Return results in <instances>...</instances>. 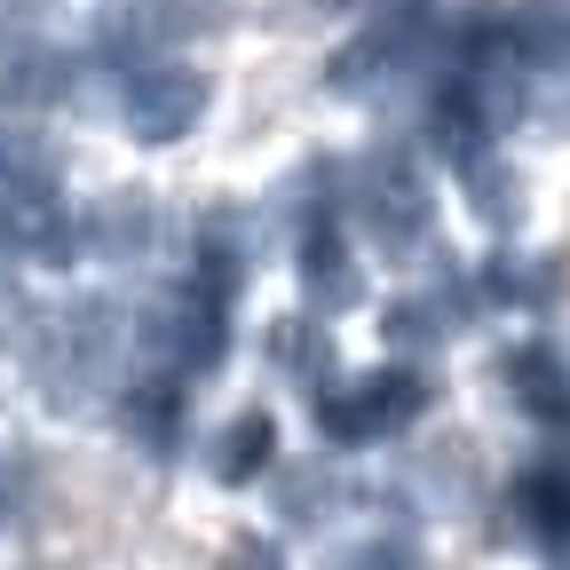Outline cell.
<instances>
[{"mask_svg":"<svg viewBox=\"0 0 570 570\" xmlns=\"http://www.w3.org/2000/svg\"><path fill=\"white\" fill-rule=\"evenodd\" d=\"M302 285H309V302H325V309L356 302V269L341 262L333 230H309V238H302Z\"/></svg>","mask_w":570,"mask_h":570,"instance_id":"11","label":"cell"},{"mask_svg":"<svg viewBox=\"0 0 570 570\" xmlns=\"http://www.w3.org/2000/svg\"><path fill=\"white\" fill-rule=\"evenodd\" d=\"M277 365H294V373H325V365H333V341H325L309 317H285V325H277Z\"/></svg>","mask_w":570,"mask_h":570,"instance_id":"16","label":"cell"},{"mask_svg":"<svg viewBox=\"0 0 570 570\" xmlns=\"http://www.w3.org/2000/svg\"><path fill=\"white\" fill-rule=\"evenodd\" d=\"M444 317H452V309H444V302H396V309H389V317H381V333H389V341H396V348H412V356H420V348H436V341H444V333H452V325H444Z\"/></svg>","mask_w":570,"mask_h":570,"instance_id":"14","label":"cell"},{"mask_svg":"<svg viewBox=\"0 0 570 570\" xmlns=\"http://www.w3.org/2000/svg\"><path fill=\"white\" fill-rule=\"evenodd\" d=\"M80 246L104 254V262H142V254L159 246V206H151V190H104L96 214L80 223Z\"/></svg>","mask_w":570,"mask_h":570,"instance_id":"2","label":"cell"},{"mask_svg":"<svg viewBox=\"0 0 570 570\" xmlns=\"http://www.w3.org/2000/svg\"><path fill=\"white\" fill-rule=\"evenodd\" d=\"M119 111H127V127H135L142 142H175V135H190V127H198V111H206V80H198L190 63L135 56Z\"/></svg>","mask_w":570,"mask_h":570,"instance_id":"1","label":"cell"},{"mask_svg":"<svg viewBox=\"0 0 570 570\" xmlns=\"http://www.w3.org/2000/svg\"><path fill=\"white\" fill-rule=\"evenodd\" d=\"M127 436H135V452L167 460V452H175V436H183V396H175L167 381L135 389V404H127Z\"/></svg>","mask_w":570,"mask_h":570,"instance_id":"7","label":"cell"},{"mask_svg":"<svg viewBox=\"0 0 570 570\" xmlns=\"http://www.w3.org/2000/svg\"><path fill=\"white\" fill-rule=\"evenodd\" d=\"M412 483H420L428 499H468V491H475V444H468V436H436V444L420 452Z\"/></svg>","mask_w":570,"mask_h":570,"instance_id":"9","label":"cell"},{"mask_svg":"<svg viewBox=\"0 0 570 570\" xmlns=\"http://www.w3.org/2000/svg\"><path fill=\"white\" fill-rule=\"evenodd\" d=\"M508 389H515L523 412L570 420V365H562L554 348H515V356H508Z\"/></svg>","mask_w":570,"mask_h":570,"instance_id":"4","label":"cell"},{"mask_svg":"<svg viewBox=\"0 0 570 570\" xmlns=\"http://www.w3.org/2000/svg\"><path fill=\"white\" fill-rule=\"evenodd\" d=\"M547 285H554V277H539V269L515 262V254H499V262L483 269V294H491V302H547Z\"/></svg>","mask_w":570,"mask_h":570,"instance_id":"17","label":"cell"},{"mask_svg":"<svg viewBox=\"0 0 570 570\" xmlns=\"http://www.w3.org/2000/svg\"><path fill=\"white\" fill-rule=\"evenodd\" d=\"M523 515H531V531L570 539V468H547V475L523 483Z\"/></svg>","mask_w":570,"mask_h":570,"instance_id":"13","label":"cell"},{"mask_svg":"<svg viewBox=\"0 0 570 570\" xmlns=\"http://www.w3.org/2000/svg\"><path fill=\"white\" fill-rule=\"evenodd\" d=\"M309 412H317V436H333V444H365V436H373V428H365V404H356V389H333V396H317Z\"/></svg>","mask_w":570,"mask_h":570,"instance_id":"18","label":"cell"},{"mask_svg":"<svg viewBox=\"0 0 570 570\" xmlns=\"http://www.w3.org/2000/svg\"><path fill=\"white\" fill-rule=\"evenodd\" d=\"M341 499V483L325 475V460H309V468H285L277 475V515L285 523H325V508Z\"/></svg>","mask_w":570,"mask_h":570,"instance_id":"12","label":"cell"},{"mask_svg":"<svg viewBox=\"0 0 570 570\" xmlns=\"http://www.w3.org/2000/svg\"><path fill=\"white\" fill-rule=\"evenodd\" d=\"M0 190H56V151L32 127H0Z\"/></svg>","mask_w":570,"mask_h":570,"instance_id":"8","label":"cell"},{"mask_svg":"<svg viewBox=\"0 0 570 570\" xmlns=\"http://www.w3.org/2000/svg\"><path fill=\"white\" fill-rule=\"evenodd\" d=\"M356 404H365V428L381 436V428H404V420H420V404H428V381H420V373H404V365H381L373 381H356Z\"/></svg>","mask_w":570,"mask_h":570,"instance_id":"6","label":"cell"},{"mask_svg":"<svg viewBox=\"0 0 570 570\" xmlns=\"http://www.w3.org/2000/svg\"><path fill=\"white\" fill-rule=\"evenodd\" d=\"M365 230H373L389 254H420V246H428V198H420L396 167H389V175L373 167V183H365Z\"/></svg>","mask_w":570,"mask_h":570,"instance_id":"3","label":"cell"},{"mask_svg":"<svg viewBox=\"0 0 570 570\" xmlns=\"http://www.w3.org/2000/svg\"><path fill=\"white\" fill-rule=\"evenodd\" d=\"M0 269H9V230H0Z\"/></svg>","mask_w":570,"mask_h":570,"instance_id":"21","label":"cell"},{"mask_svg":"<svg viewBox=\"0 0 570 570\" xmlns=\"http://www.w3.org/2000/svg\"><path fill=\"white\" fill-rule=\"evenodd\" d=\"M348 570H420V562H412L404 547H389V539H381V547H365V554H348Z\"/></svg>","mask_w":570,"mask_h":570,"instance_id":"19","label":"cell"},{"mask_svg":"<svg viewBox=\"0 0 570 570\" xmlns=\"http://www.w3.org/2000/svg\"><path fill=\"white\" fill-rule=\"evenodd\" d=\"M230 570H277V547H262V539H246V547L230 554Z\"/></svg>","mask_w":570,"mask_h":570,"instance_id":"20","label":"cell"},{"mask_svg":"<svg viewBox=\"0 0 570 570\" xmlns=\"http://www.w3.org/2000/svg\"><path fill=\"white\" fill-rule=\"evenodd\" d=\"M428 142H436L444 159H460V167H468V159H483V111H475V96H468V88H452L436 111H428Z\"/></svg>","mask_w":570,"mask_h":570,"instance_id":"10","label":"cell"},{"mask_svg":"<svg viewBox=\"0 0 570 570\" xmlns=\"http://www.w3.org/2000/svg\"><path fill=\"white\" fill-rule=\"evenodd\" d=\"M468 183H475V214H483V223H515V214H523V183L508 167L468 159Z\"/></svg>","mask_w":570,"mask_h":570,"instance_id":"15","label":"cell"},{"mask_svg":"<svg viewBox=\"0 0 570 570\" xmlns=\"http://www.w3.org/2000/svg\"><path fill=\"white\" fill-rule=\"evenodd\" d=\"M269 452H277L269 412H238V420L223 428V444H214V475H223V483H254V475L269 468Z\"/></svg>","mask_w":570,"mask_h":570,"instance_id":"5","label":"cell"}]
</instances>
